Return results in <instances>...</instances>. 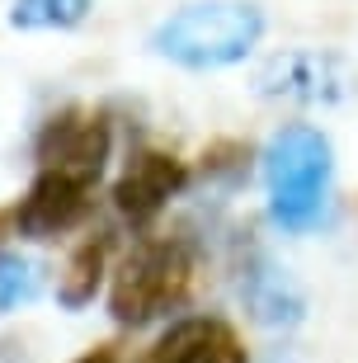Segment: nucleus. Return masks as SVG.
<instances>
[{"mask_svg":"<svg viewBox=\"0 0 358 363\" xmlns=\"http://www.w3.org/2000/svg\"><path fill=\"white\" fill-rule=\"evenodd\" d=\"M43 293V269L19 250H0V311L28 307Z\"/></svg>","mask_w":358,"mask_h":363,"instance_id":"nucleus-12","label":"nucleus"},{"mask_svg":"<svg viewBox=\"0 0 358 363\" xmlns=\"http://www.w3.org/2000/svg\"><path fill=\"white\" fill-rule=\"evenodd\" d=\"M240 293H245V307H250L254 321H264V325H297L302 321V293H297L292 279L283 269H274L269 259H259V264L245 274Z\"/></svg>","mask_w":358,"mask_h":363,"instance_id":"nucleus-9","label":"nucleus"},{"mask_svg":"<svg viewBox=\"0 0 358 363\" xmlns=\"http://www.w3.org/2000/svg\"><path fill=\"white\" fill-rule=\"evenodd\" d=\"M194 293V250L184 241H142L133 255L113 269L108 283V311L118 325H151L179 311Z\"/></svg>","mask_w":358,"mask_h":363,"instance_id":"nucleus-3","label":"nucleus"},{"mask_svg":"<svg viewBox=\"0 0 358 363\" xmlns=\"http://www.w3.org/2000/svg\"><path fill=\"white\" fill-rule=\"evenodd\" d=\"M94 0H10V24L14 28H80L90 19Z\"/></svg>","mask_w":358,"mask_h":363,"instance_id":"nucleus-11","label":"nucleus"},{"mask_svg":"<svg viewBox=\"0 0 358 363\" xmlns=\"http://www.w3.org/2000/svg\"><path fill=\"white\" fill-rule=\"evenodd\" d=\"M104 269H108V236H90L71 250L67 269L57 279V302L62 307H85L94 302L99 283H104Z\"/></svg>","mask_w":358,"mask_h":363,"instance_id":"nucleus-10","label":"nucleus"},{"mask_svg":"<svg viewBox=\"0 0 358 363\" xmlns=\"http://www.w3.org/2000/svg\"><path fill=\"white\" fill-rule=\"evenodd\" d=\"M254 90L264 99H288V104H340L354 90V71L340 52L288 48L254 71Z\"/></svg>","mask_w":358,"mask_h":363,"instance_id":"nucleus-4","label":"nucleus"},{"mask_svg":"<svg viewBox=\"0 0 358 363\" xmlns=\"http://www.w3.org/2000/svg\"><path fill=\"white\" fill-rule=\"evenodd\" d=\"M184 184H189V165L179 161L174 151L146 147L128 161V170H123L118 184H113V208H118L123 222L151 227V222L170 208V199L184 194Z\"/></svg>","mask_w":358,"mask_h":363,"instance_id":"nucleus-6","label":"nucleus"},{"mask_svg":"<svg viewBox=\"0 0 358 363\" xmlns=\"http://www.w3.org/2000/svg\"><path fill=\"white\" fill-rule=\"evenodd\" d=\"M108 147H113V133H108L104 113L62 108V113H52L43 123L33 156H38L43 175H67V179H80V184H99Z\"/></svg>","mask_w":358,"mask_h":363,"instance_id":"nucleus-5","label":"nucleus"},{"mask_svg":"<svg viewBox=\"0 0 358 363\" xmlns=\"http://www.w3.org/2000/svg\"><path fill=\"white\" fill-rule=\"evenodd\" d=\"M90 194L94 184H80V179L67 175H43L28 184V194L14 208V227L28 241H52V236H67L71 227H80L90 217Z\"/></svg>","mask_w":358,"mask_h":363,"instance_id":"nucleus-7","label":"nucleus"},{"mask_svg":"<svg viewBox=\"0 0 358 363\" xmlns=\"http://www.w3.org/2000/svg\"><path fill=\"white\" fill-rule=\"evenodd\" d=\"M264 38V10L254 0H194L151 28V52L189 71L236 67Z\"/></svg>","mask_w":358,"mask_h":363,"instance_id":"nucleus-1","label":"nucleus"},{"mask_svg":"<svg viewBox=\"0 0 358 363\" xmlns=\"http://www.w3.org/2000/svg\"><path fill=\"white\" fill-rule=\"evenodd\" d=\"M76 363H123V350L118 345H94V350H85Z\"/></svg>","mask_w":358,"mask_h":363,"instance_id":"nucleus-13","label":"nucleus"},{"mask_svg":"<svg viewBox=\"0 0 358 363\" xmlns=\"http://www.w3.org/2000/svg\"><path fill=\"white\" fill-rule=\"evenodd\" d=\"M142 363H250V354H245L236 325L217 321V316H189V321L170 325Z\"/></svg>","mask_w":358,"mask_h":363,"instance_id":"nucleus-8","label":"nucleus"},{"mask_svg":"<svg viewBox=\"0 0 358 363\" xmlns=\"http://www.w3.org/2000/svg\"><path fill=\"white\" fill-rule=\"evenodd\" d=\"M264 194L269 217L283 231H311L330 208L335 151L330 137L311 123H283L264 147Z\"/></svg>","mask_w":358,"mask_h":363,"instance_id":"nucleus-2","label":"nucleus"}]
</instances>
